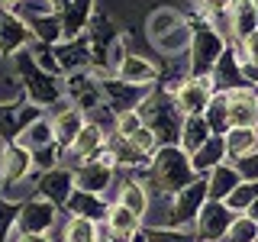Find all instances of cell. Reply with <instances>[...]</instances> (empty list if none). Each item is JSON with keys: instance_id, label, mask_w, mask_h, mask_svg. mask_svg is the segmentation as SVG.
Here are the masks:
<instances>
[{"instance_id": "cell-15", "label": "cell", "mask_w": 258, "mask_h": 242, "mask_svg": "<svg viewBox=\"0 0 258 242\" xmlns=\"http://www.w3.org/2000/svg\"><path fill=\"white\" fill-rule=\"evenodd\" d=\"M32 168V155L23 145H4V158H0V177H4V184L10 181H23V177L29 174Z\"/></svg>"}, {"instance_id": "cell-8", "label": "cell", "mask_w": 258, "mask_h": 242, "mask_svg": "<svg viewBox=\"0 0 258 242\" xmlns=\"http://www.w3.org/2000/svg\"><path fill=\"white\" fill-rule=\"evenodd\" d=\"M229 223H232V210L226 207L223 200H207V204L200 207V213H197V229H200V236L207 242L223 239L226 229H229Z\"/></svg>"}, {"instance_id": "cell-42", "label": "cell", "mask_w": 258, "mask_h": 242, "mask_svg": "<svg viewBox=\"0 0 258 242\" xmlns=\"http://www.w3.org/2000/svg\"><path fill=\"white\" fill-rule=\"evenodd\" d=\"M4 4H16V0H4Z\"/></svg>"}, {"instance_id": "cell-40", "label": "cell", "mask_w": 258, "mask_h": 242, "mask_svg": "<svg viewBox=\"0 0 258 242\" xmlns=\"http://www.w3.org/2000/svg\"><path fill=\"white\" fill-rule=\"evenodd\" d=\"M45 4H52V7H58V4H68V0H45Z\"/></svg>"}, {"instance_id": "cell-14", "label": "cell", "mask_w": 258, "mask_h": 242, "mask_svg": "<svg viewBox=\"0 0 258 242\" xmlns=\"http://www.w3.org/2000/svg\"><path fill=\"white\" fill-rule=\"evenodd\" d=\"M16 145H23L29 155L58 145V142H55V136H52V123H48V116H36V119H32V123L23 129L20 136H16Z\"/></svg>"}, {"instance_id": "cell-17", "label": "cell", "mask_w": 258, "mask_h": 242, "mask_svg": "<svg viewBox=\"0 0 258 242\" xmlns=\"http://www.w3.org/2000/svg\"><path fill=\"white\" fill-rule=\"evenodd\" d=\"M103 223H107L110 239H136V236H139V216H133L126 207H119V204L107 207Z\"/></svg>"}, {"instance_id": "cell-19", "label": "cell", "mask_w": 258, "mask_h": 242, "mask_svg": "<svg viewBox=\"0 0 258 242\" xmlns=\"http://www.w3.org/2000/svg\"><path fill=\"white\" fill-rule=\"evenodd\" d=\"M223 155H226V149H223V139L220 136H210V139L200 145L190 158V168H194V174H207V171H213L216 165H223Z\"/></svg>"}, {"instance_id": "cell-10", "label": "cell", "mask_w": 258, "mask_h": 242, "mask_svg": "<svg viewBox=\"0 0 258 242\" xmlns=\"http://www.w3.org/2000/svg\"><path fill=\"white\" fill-rule=\"evenodd\" d=\"M103 145H107V133H103V126L100 123H87V119H84V126H81L78 136H75V142L64 149V158H68V161L94 158Z\"/></svg>"}, {"instance_id": "cell-38", "label": "cell", "mask_w": 258, "mask_h": 242, "mask_svg": "<svg viewBox=\"0 0 258 242\" xmlns=\"http://www.w3.org/2000/svg\"><path fill=\"white\" fill-rule=\"evenodd\" d=\"M7 242H52V239L42 236V232H20V229L13 226V229H10V239H7Z\"/></svg>"}, {"instance_id": "cell-4", "label": "cell", "mask_w": 258, "mask_h": 242, "mask_svg": "<svg viewBox=\"0 0 258 242\" xmlns=\"http://www.w3.org/2000/svg\"><path fill=\"white\" fill-rule=\"evenodd\" d=\"M190 48H194L190 71H194V78H200V75H210V71H213V65L220 62V55L226 52V42L216 29L207 26V29H197L190 36Z\"/></svg>"}, {"instance_id": "cell-21", "label": "cell", "mask_w": 258, "mask_h": 242, "mask_svg": "<svg viewBox=\"0 0 258 242\" xmlns=\"http://www.w3.org/2000/svg\"><path fill=\"white\" fill-rule=\"evenodd\" d=\"M223 149H226V155H232V158H245L248 152L258 149V133L255 129H226Z\"/></svg>"}, {"instance_id": "cell-16", "label": "cell", "mask_w": 258, "mask_h": 242, "mask_svg": "<svg viewBox=\"0 0 258 242\" xmlns=\"http://www.w3.org/2000/svg\"><path fill=\"white\" fill-rule=\"evenodd\" d=\"M29 26L10 13H0V55H13L29 42Z\"/></svg>"}, {"instance_id": "cell-33", "label": "cell", "mask_w": 258, "mask_h": 242, "mask_svg": "<svg viewBox=\"0 0 258 242\" xmlns=\"http://www.w3.org/2000/svg\"><path fill=\"white\" fill-rule=\"evenodd\" d=\"M139 126H142V119H139V113H136V110L116 113V136H119V139H129Z\"/></svg>"}, {"instance_id": "cell-13", "label": "cell", "mask_w": 258, "mask_h": 242, "mask_svg": "<svg viewBox=\"0 0 258 242\" xmlns=\"http://www.w3.org/2000/svg\"><path fill=\"white\" fill-rule=\"evenodd\" d=\"M210 136H213V129H210L204 113H190V116L181 119V133H177V139H181V152H184V155H194Z\"/></svg>"}, {"instance_id": "cell-20", "label": "cell", "mask_w": 258, "mask_h": 242, "mask_svg": "<svg viewBox=\"0 0 258 242\" xmlns=\"http://www.w3.org/2000/svg\"><path fill=\"white\" fill-rule=\"evenodd\" d=\"M242 184V177L236 168H229V165H216L213 171H210V181H207V197L210 200H226L232 191H236Z\"/></svg>"}, {"instance_id": "cell-39", "label": "cell", "mask_w": 258, "mask_h": 242, "mask_svg": "<svg viewBox=\"0 0 258 242\" xmlns=\"http://www.w3.org/2000/svg\"><path fill=\"white\" fill-rule=\"evenodd\" d=\"M245 216H248V220H255V223H258V197H255L252 204L245 207Z\"/></svg>"}, {"instance_id": "cell-28", "label": "cell", "mask_w": 258, "mask_h": 242, "mask_svg": "<svg viewBox=\"0 0 258 242\" xmlns=\"http://www.w3.org/2000/svg\"><path fill=\"white\" fill-rule=\"evenodd\" d=\"M55 62H61V68H84L87 62H91V48H87V42H71L55 52Z\"/></svg>"}, {"instance_id": "cell-25", "label": "cell", "mask_w": 258, "mask_h": 242, "mask_svg": "<svg viewBox=\"0 0 258 242\" xmlns=\"http://www.w3.org/2000/svg\"><path fill=\"white\" fill-rule=\"evenodd\" d=\"M177 23H184L181 13H177L174 7H161V10H155V13L149 16V23H145V32H149L152 42H155V39H161L168 29H174Z\"/></svg>"}, {"instance_id": "cell-29", "label": "cell", "mask_w": 258, "mask_h": 242, "mask_svg": "<svg viewBox=\"0 0 258 242\" xmlns=\"http://www.w3.org/2000/svg\"><path fill=\"white\" fill-rule=\"evenodd\" d=\"M226 242H258V223L248 216H232L229 229H226Z\"/></svg>"}, {"instance_id": "cell-11", "label": "cell", "mask_w": 258, "mask_h": 242, "mask_svg": "<svg viewBox=\"0 0 258 242\" xmlns=\"http://www.w3.org/2000/svg\"><path fill=\"white\" fill-rule=\"evenodd\" d=\"M48 123H52V136H55V142L61 145V149H68L71 142H75V136H78V129L84 126V113H81L75 103H58V110L48 116Z\"/></svg>"}, {"instance_id": "cell-27", "label": "cell", "mask_w": 258, "mask_h": 242, "mask_svg": "<svg viewBox=\"0 0 258 242\" xmlns=\"http://www.w3.org/2000/svg\"><path fill=\"white\" fill-rule=\"evenodd\" d=\"M64 242H100L97 223L84 220V216H71V220L64 223Z\"/></svg>"}, {"instance_id": "cell-37", "label": "cell", "mask_w": 258, "mask_h": 242, "mask_svg": "<svg viewBox=\"0 0 258 242\" xmlns=\"http://www.w3.org/2000/svg\"><path fill=\"white\" fill-rule=\"evenodd\" d=\"M242 52H245V62L248 65H258V29L248 32V36L242 39Z\"/></svg>"}, {"instance_id": "cell-26", "label": "cell", "mask_w": 258, "mask_h": 242, "mask_svg": "<svg viewBox=\"0 0 258 242\" xmlns=\"http://www.w3.org/2000/svg\"><path fill=\"white\" fill-rule=\"evenodd\" d=\"M190 36H194V32H190L187 23H177V26L168 29L161 39H155V48H158V52H165V55H177L181 48L190 45Z\"/></svg>"}, {"instance_id": "cell-18", "label": "cell", "mask_w": 258, "mask_h": 242, "mask_svg": "<svg viewBox=\"0 0 258 242\" xmlns=\"http://www.w3.org/2000/svg\"><path fill=\"white\" fill-rule=\"evenodd\" d=\"M64 207L71 210V216H84V220H103L107 216V200L87 191H71V197L64 200Z\"/></svg>"}, {"instance_id": "cell-31", "label": "cell", "mask_w": 258, "mask_h": 242, "mask_svg": "<svg viewBox=\"0 0 258 242\" xmlns=\"http://www.w3.org/2000/svg\"><path fill=\"white\" fill-rule=\"evenodd\" d=\"M129 145H133L139 155H155V149H158V139H155V133L152 129H145V126H139L133 136H129Z\"/></svg>"}, {"instance_id": "cell-32", "label": "cell", "mask_w": 258, "mask_h": 242, "mask_svg": "<svg viewBox=\"0 0 258 242\" xmlns=\"http://www.w3.org/2000/svg\"><path fill=\"white\" fill-rule=\"evenodd\" d=\"M16 216H20L16 204H10V200H0V242L10 239V226H16Z\"/></svg>"}, {"instance_id": "cell-3", "label": "cell", "mask_w": 258, "mask_h": 242, "mask_svg": "<svg viewBox=\"0 0 258 242\" xmlns=\"http://www.w3.org/2000/svg\"><path fill=\"white\" fill-rule=\"evenodd\" d=\"M213 94H216V87H213V78H210V75L187 78V81H181V84H177V91H174V110L181 113V116L204 113Z\"/></svg>"}, {"instance_id": "cell-34", "label": "cell", "mask_w": 258, "mask_h": 242, "mask_svg": "<svg viewBox=\"0 0 258 242\" xmlns=\"http://www.w3.org/2000/svg\"><path fill=\"white\" fill-rule=\"evenodd\" d=\"M236 171H239V177H245V181H258V155L255 152H248L245 158H239Z\"/></svg>"}, {"instance_id": "cell-6", "label": "cell", "mask_w": 258, "mask_h": 242, "mask_svg": "<svg viewBox=\"0 0 258 242\" xmlns=\"http://www.w3.org/2000/svg\"><path fill=\"white\" fill-rule=\"evenodd\" d=\"M207 181H190L187 188H181L171 200V229L184 223H194L200 213V207L207 204Z\"/></svg>"}, {"instance_id": "cell-41", "label": "cell", "mask_w": 258, "mask_h": 242, "mask_svg": "<svg viewBox=\"0 0 258 242\" xmlns=\"http://www.w3.org/2000/svg\"><path fill=\"white\" fill-rule=\"evenodd\" d=\"M252 7H255V20H258V0H252Z\"/></svg>"}, {"instance_id": "cell-1", "label": "cell", "mask_w": 258, "mask_h": 242, "mask_svg": "<svg viewBox=\"0 0 258 242\" xmlns=\"http://www.w3.org/2000/svg\"><path fill=\"white\" fill-rule=\"evenodd\" d=\"M194 177L197 174H194V168H190V158L184 155L181 149H174V145H161L155 161H152L149 188L161 191V194H177L181 188H187Z\"/></svg>"}, {"instance_id": "cell-22", "label": "cell", "mask_w": 258, "mask_h": 242, "mask_svg": "<svg viewBox=\"0 0 258 242\" xmlns=\"http://www.w3.org/2000/svg\"><path fill=\"white\" fill-rule=\"evenodd\" d=\"M119 207H126L133 216H142L149 213V191H145V184L139 181H123V188H119Z\"/></svg>"}, {"instance_id": "cell-7", "label": "cell", "mask_w": 258, "mask_h": 242, "mask_svg": "<svg viewBox=\"0 0 258 242\" xmlns=\"http://www.w3.org/2000/svg\"><path fill=\"white\" fill-rule=\"evenodd\" d=\"M36 191H39V197L48 200V204H64V200L71 197V191H75V171H68V168H58V165H52V168H45V174L39 177V184H36Z\"/></svg>"}, {"instance_id": "cell-36", "label": "cell", "mask_w": 258, "mask_h": 242, "mask_svg": "<svg viewBox=\"0 0 258 242\" xmlns=\"http://www.w3.org/2000/svg\"><path fill=\"white\" fill-rule=\"evenodd\" d=\"M229 7H232V0H200V10H204L207 16H223V13H229Z\"/></svg>"}, {"instance_id": "cell-2", "label": "cell", "mask_w": 258, "mask_h": 242, "mask_svg": "<svg viewBox=\"0 0 258 242\" xmlns=\"http://www.w3.org/2000/svg\"><path fill=\"white\" fill-rule=\"evenodd\" d=\"M226 126L229 129H255L258 126V97L252 87L226 91Z\"/></svg>"}, {"instance_id": "cell-5", "label": "cell", "mask_w": 258, "mask_h": 242, "mask_svg": "<svg viewBox=\"0 0 258 242\" xmlns=\"http://www.w3.org/2000/svg\"><path fill=\"white\" fill-rule=\"evenodd\" d=\"M20 65V75H23V84H26V94H29V100L36 103V107H45V103H55V97H58V91H55V81L48 71H42L36 62L29 58V55H20L16 58Z\"/></svg>"}, {"instance_id": "cell-30", "label": "cell", "mask_w": 258, "mask_h": 242, "mask_svg": "<svg viewBox=\"0 0 258 242\" xmlns=\"http://www.w3.org/2000/svg\"><path fill=\"white\" fill-rule=\"evenodd\" d=\"M255 197H258V181H245V184H239V188L232 191L229 197L223 200V204L229 207V210H245Z\"/></svg>"}, {"instance_id": "cell-12", "label": "cell", "mask_w": 258, "mask_h": 242, "mask_svg": "<svg viewBox=\"0 0 258 242\" xmlns=\"http://www.w3.org/2000/svg\"><path fill=\"white\" fill-rule=\"evenodd\" d=\"M158 78L155 62H149L145 55H123L116 62V81H123L129 87H145Z\"/></svg>"}, {"instance_id": "cell-35", "label": "cell", "mask_w": 258, "mask_h": 242, "mask_svg": "<svg viewBox=\"0 0 258 242\" xmlns=\"http://www.w3.org/2000/svg\"><path fill=\"white\" fill-rule=\"evenodd\" d=\"M149 242H187V239L177 229H171V226H158V229L149 232Z\"/></svg>"}, {"instance_id": "cell-24", "label": "cell", "mask_w": 258, "mask_h": 242, "mask_svg": "<svg viewBox=\"0 0 258 242\" xmlns=\"http://www.w3.org/2000/svg\"><path fill=\"white\" fill-rule=\"evenodd\" d=\"M258 29V20H255V7L252 0H239V4H232V36L236 39H245L248 32Z\"/></svg>"}, {"instance_id": "cell-23", "label": "cell", "mask_w": 258, "mask_h": 242, "mask_svg": "<svg viewBox=\"0 0 258 242\" xmlns=\"http://www.w3.org/2000/svg\"><path fill=\"white\" fill-rule=\"evenodd\" d=\"M29 32L39 36L45 45L61 39V16H48V13H32L29 16Z\"/></svg>"}, {"instance_id": "cell-9", "label": "cell", "mask_w": 258, "mask_h": 242, "mask_svg": "<svg viewBox=\"0 0 258 242\" xmlns=\"http://www.w3.org/2000/svg\"><path fill=\"white\" fill-rule=\"evenodd\" d=\"M55 226V204H48L42 197H32L26 200V207L20 210V216H16V229L20 232H45Z\"/></svg>"}]
</instances>
